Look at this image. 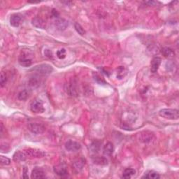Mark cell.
I'll list each match as a JSON object with an SVG mask.
<instances>
[{"label": "cell", "instance_id": "6da1fadb", "mask_svg": "<svg viewBox=\"0 0 179 179\" xmlns=\"http://www.w3.org/2000/svg\"><path fill=\"white\" fill-rule=\"evenodd\" d=\"M19 64L25 67H29L32 64V54L30 50H22L18 58Z\"/></svg>", "mask_w": 179, "mask_h": 179}, {"label": "cell", "instance_id": "7a4b0ae2", "mask_svg": "<svg viewBox=\"0 0 179 179\" xmlns=\"http://www.w3.org/2000/svg\"><path fill=\"white\" fill-rule=\"evenodd\" d=\"M159 115L162 118L169 120H177L179 118V112L176 109H163L160 110Z\"/></svg>", "mask_w": 179, "mask_h": 179}, {"label": "cell", "instance_id": "3957f363", "mask_svg": "<svg viewBox=\"0 0 179 179\" xmlns=\"http://www.w3.org/2000/svg\"><path fill=\"white\" fill-rule=\"evenodd\" d=\"M32 71L36 72L39 75L45 76V75H49L51 74L53 71V68L51 65H48V64H42V65H39L34 67L33 69H32Z\"/></svg>", "mask_w": 179, "mask_h": 179}, {"label": "cell", "instance_id": "277c9868", "mask_svg": "<svg viewBox=\"0 0 179 179\" xmlns=\"http://www.w3.org/2000/svg\"><path fill=\"white\" fill-rule=\"evenodd\" d=\"M28 129L35 134H41L46 130V127L43 124L39 123H31L28 125Z\"/></svg>", "mask_w": 179, "mask_h": 179}, {"label": "cell", "instance_id": "5b68a950", "mask_svg": "<svg viewBox=\"0 0 179 179\" xmlns=\"http://www.w3.org/2000/svg\"><path fill=\"white\" fill-rule=\"evenodd\" d=\"M25 152L30 158H41L46 155L45 152L37 149H27Z\"/></svg>", "mask_w": 179, "mask_h": 179}, {"label": "cell", "instance_id": "8992f818", "mask_svg": "<svg viewBox=\"0 0 179 179\" xmlns=\"http://www.w3.org/2000/svg\"><path fill=\"white\" fill-rule=\"evenodd\" d=\"M30 109L34 113H43L45 111L43 104L41 100H34L31 104Z\"/></svg>", "mask_w": 179, "mask_h": 179}, {"label": "cell", "instance_id": "52a82bcc", "mask_svg": "<svg viewBox=\"0 0 179 179\" xmlns=\"http://www.w3.org/2000/svg\"><path fill=\"white\" fill-rule=\"evenodd\" d=\"M139 140L143 143H147L151 142L153 138V134L151 132L144 131L141 132L138 134Z\"/></svg>", "mask_w": 179, "mask_h": 179}, {"label": "cell", "instance_id": "ba28073f", "mask_svg": "<svg viewBox=\"0 0 179 179\" xmlns=\"http://www.w3.org/2000/svg\"><path fill=\"white\" fill-rule=\"evenodd\" d=\"M54 26L56 30L59 31H64L68 27V22L63 18H57L54 21Z\"/></svg>", "mask_w": 179, "mask_h": 179}, {"label": "cell", "instance_id": "9c48e42d", "mask_svg": "<svg viewBox=\"0 0 179 179\" xmlns=\"http://www.w3.org/2000/svg\"><path fill=\"white\" fill-rule=\"evenodd\" d=\"M65 149L70 152H76L81 149V145L79 143L74 141H68L65 143Z\"/></svg>", "mask_w": 179, "mask_h": 179}, {"label": "cell", "instance_id": "30bf717a", "mask_svg": "<svg viewBox=\"0 0 179 179\" xmlns=\"http://www.w3.org/2000/svg\"><path fill=\"white\" fill-rule=\"evenodd\" d=\"M55 173L62 177H65L68 175V171L67 168L63 165H58L54 167Z\"/></svg>", "mask_w": 179, "mask_h": 179}, {"label": "cell", "instance_id": "8fae6325", "mask_svg": "<svg viewBox=\"0 0 179 179\" xmlns=\"http://www.w3.org/2000/svg\"><path fill=\"white\" fill-rule=\"evenodd\" d=\"M32 24L35 27L39 29H45L46 27V21L40 17H35L32 20Z\"/></svg>", "mask_w": 179, "mask_h": 179}, {"label": "cell", "instance_id": "7c38bea8", "mask_svg": "<svg viewBox=\"0 0 179 179\" xmlns=\"http://www.w3.org/2000/svg\"><path fill=\"white\" fill-rule=\"evenodd\" d=\"M22 22V16L18 14H15L11 15L10 18V23L13 27H18L21 25Z\"/></svg>", "mask_w": 179, "mask_h": 179}, {"label": "cell", "instance_id": "4fadbf2b", "mask_svg": "<svg viewBox=\"0 0 179 179\" xmlns=\"http://www.w3.org/2000/svg\"><path fill=\"white\" fill-rule=\"evenodd\" d=\"M46 177L45 172L41 168L36 167L32 170L31 174V178H44Z\"/></svg>", "mask_w": 179, "mask_h": 179}, {"label": "cell", "instance_id": "5bb4252c", "mask_svg": "<svg viewBox=\"0 0 179 179\" xmlns=\"http://www.w3.org/2000/svg\"><path fill=\"white\" fill-rule=\"evenodd\" d=\"M161 58L158 57H155L152 58L151 62V72L152 73H156L158 71L161 64Z\"/></svg>", "mask_w": 179, "mask_h": 179}, {"label": "cell", "instance_id": "9a60e30c", "mask_svg": "<svg viewBox=\"0 0 179 179\" xmlns=\"http://www.w3.org/2000/svg\"><path fill=\"white\" fill-rule=\"evenodd\" d=\"M27 155L25 152L22 151H17L13 155V159L15 162H24L27 159Z\"/></svg>", "mask_w": 179, "mask_h": 179}, {"label": "cell", "instance_id": "2e32d148", "mask_svg": "<svg viewBox=\"0 0 179 179\" xmlns=\"http://www.w3.org/2000/svg\"><path fill=\"white\" fill-rule=\"evenodd\" d=\"M114 151V146L112 143L109 142L106 144L103 148V152L105 155L110 156L113 153Z\"/></svg>", "mask_w": 179, "mask_h": 179}, {"label": "cell", "instance_id": "e0dca14e", "mask_svg": "<svg viewBox=\"0 0 179 179\" xmlns=\"http://www.w3.org/2000/svg\"><path fill=\"white\" fill-rule=\"evenodd\" d=\"M66 91L68 94L71 96L76 95L77 94V90L76 88V86H75V84L74 82L71 81L69 84H68L67 85V88H66Z\"/></svg>", "mask_w": 179, "mask_h": 179}, {"label": "cell", "instance_id": "ac0fdd59", "mask_svg": "<svg viewBox=\"0 0 179 179\" xmlns=\"http://www.w3.org/2000/svg\"><path fill=\"white\" fill-rule=\"evenodd\" d=\"M41 83V81L38 76H32L29 80V85L32 88H38Z\"/></svg>", "mask_w": 179, "mask_h": 179}, {"label": "cell", "instance_id": "d6986e66", "mask_svg": "<svg viewBox=\"0 0 179 179\" xmlns=\"http://www.w3.org/2000/svg\"><path fill=\"white\" fill-rule=\"evenodd\" d=\"M92 161L94 164L97 165H108L107 159L104 157H94L92 158Z\"/></svg>", "mask_w": 179, "mask_h": 179}, {"label": "cell", "instance_id": "ffe728a7", "mask_svg": "<svg viewBox=\"0 0 179 179\" xmlns=\"http://www.w3.org/2000/svg\"><path fill=\"white\" fill-rule=\"evenodd\" d=\"M136 173V171L134 169H132V168H127V169H125L123 171V178L128 179L130 178L132 176H134Z\"/></svg>", "mask_w": 179, "mask_h": 179}, {"label": "cell", "instance_id": "44dd1931", "mask_svg": "<svg viewBox=\"0 0 179 179\" xmlns=\"http://www.w3.org/2000/svg\"><path fill=\"white\" fill-rule=\"evenodd\" d=\"M143 178H149V179H158L160 178V176L159 175V174L157 171H155L153 170L151 171H149L145 174V176Z\"/></svg>", "mask_w": 179, "mask_h": 179}, {"label": "cell", "instance_id": "7402d4cb", "mask_svg": "<svg viewBox=\"0 0 179 179\" xmlns=\"http://www.w3.org/2000/svg\"><path fill=\"white\" fill-rule=\"evenodd\" d=\"M29 97V92L27 90H22L18 94V99L21 101H25Z\"/></svg>", "mask_w": 179, "mask_h": 179}, {"label": "cell", "instance_id": "603a6c76", "mask_svg": "<svg viewBox=\"0 0 179 179\" xmlns=\"http://www.w3.org/2000/svg\"><path fill=\"white\" fill-rule=\"evenodd\" d=\"M162 53L166 57H172L174 55V52L172 50L171 48L165 47L164 48H162Z\"/></svg>", "mask_w": 179, "mask_h": 179}, {"label": "cell", "instance_id": "cb8c5ba5", "mask_svg": "<svg viewBox=\"0 0 179 179\" xmlns=\"http://www.w3.org/2000/svg\"><path fill=\"white\" fill-rule=\"evenodd\" d=\"M93 78H94V80L97 83L100 84V85H105V84H107V82L104 80V78H101V77L97 74V73H94Z\"/></svg>", "mask_w": 179, "mask_h": 179}, {"label": "cell", "instance_id": "d4e9b609", "mask_svg": "<svg viewBox=\"0 0 179 179\" xmlns=\"http://www.w3.org/2000/svg\"><path fill=\"white\" fill-rule=\"evenodd\" d=\"M74 28H75V30H76V32H78L79 34L81 35V36H83V35L85 34V30H84L83 27L79 23H74Z\"/></svg>", "mask_w": 179, "mask_h": 179}, {"label": "cell", "instance_id": "484cf974", "mask_svg": "<svg viewBox=\"0 0 179 179\" xmlns=\"http://www.w3.org/2000/svg\"><path fill=\"white\" fill-rule=\"evenodd\" d=\"M101 143L99 142V141H94L93 143L90 145V149L92 152H97L99 150V147H100V144Z\"/></svg>", "mask_w": 179, "mask_h": 179}, {"label": "cell", "instance_id": "4316f807", "mask_svg": "<svg viewBox=\"0 0 179 179\" xmlns=\"http://www.w3.org/2000/svg\"><path fill=\"white\" fill-rule=\"evenodd\" d=\"M56 54L57 57H58L59 59H65L66 57V50L65 48H61V49L57 50Z\"/></svg>", "mask_w": 179, "mask_h": 179}, {"label": "cell", "instance_id": "83f0119b", "mask_svg": "<svg viewBox=\"0 0 179 179\" xmlns=\"http://www.w3.org/2000/svg\"><path fill=\"white\" fill-rule=\"evenodd\" d=\"M6 81H7V77H6V74L4 72H2L1 78H0V85H1L2 88H3L6 85Z\"/></svg>", "mask_w": 179, "mask_h": 179}, {"label": "cell", "instance_id": "f1b7e54d", "mask_svg": "<svg viewBox=\"0 0 179 179\" xmlns=\"http://www.w3.org/2000/svg\"><path fill=\"white\" fill-rule=\"evenodd\" d=\"M123 72H127L124 67H119L118 69V74H117V78L118 79H122L125 76L123 75Z\"/></svg>", "mask_w": 179, "mask_h": 179}, {"label": "cell", "instance_id": "f546056e", "mask_svg": "<svg viewBox=\"0 0 179 179\" xmlns=\"http://www.w3.org/2000/svg\"><path fill=\"white\" fill-rule=\"evenodd\" d=\"M0 161H1V164L3 165H9L11 163L10 159L3 155L0 157Z\"/></svg>", "mask_w": 179, "mask_h": 179}, {"label": "cell", "instance_id": "4dcf8cb0", "mask_svg": "<svg viewBox=\"0 0 179 179\" xmlns=\"http://www.w3.org/2000/svg\"><path fill=\"white\" fill-rule=\"evenodd\" d=\"M44 54H45V55L47 57H48V58H53V53L52 51H50V50H48L46 49L45 50V51H44Z\"/></svg>", "mask_w": 179, "mask_h": 179}, {"label": "cell", "instance_id": "1f68e13d", "mask_svg": "<svg viewBox=\"0 0 179 179\" xmlns=\"http://www.w3.org/2000/svg\"><path fill=\"white\" fill-rule=\"evenodd\" d=\"M27 173H28L27 168L26 167H24V169H23V177L24 178H29Z\"/></svg>", "mask_w": 179, "mask_h": 179}, {"label": "cell", "instance_id": "d6a6232c", "mask_svg": "<svg viewBox=\"0 0 179 179\" xmlns=\"http://www.w3.org/2000/svg\"><path fill=\"white\" fill-rule=\"evenodd\" d=\"M52 14H53V17H55V18H58V16H59V14H58V12L55 9H53V11H52Z\"/></svg>", "mask_w": 179, "mask_h": 179}, {"label": "cell", "instance_id": "836d02e7", "mask_svg": "<svg viewBox=\"0 0 179 179\" xmlns=\"http://www.w3.org/2000/svg\"><path fill=\"white\" fill-rule=\"evenodd\" d=\"M0 130H1V135L2 136L3 135V131H4V126L2 123H1V129H0Z\"/></svg>", "mask_w": 179, "mask_h": 179}, {"label": "cell", "instance_id": "e575fe53", "mask_svg": "<svg viewBox=\"0 0 179 179\" xmlns=\"http://www.w3.org/2000/svg\"><path fill=\"white\" fill-rule=\"evenodd\" d=\"M145 3H146V4H149L150 6H151V5H154V4H155L156 2H145Z\"/></svg>", "mask_w": 179, "mask_h": 179}]
</instances>
